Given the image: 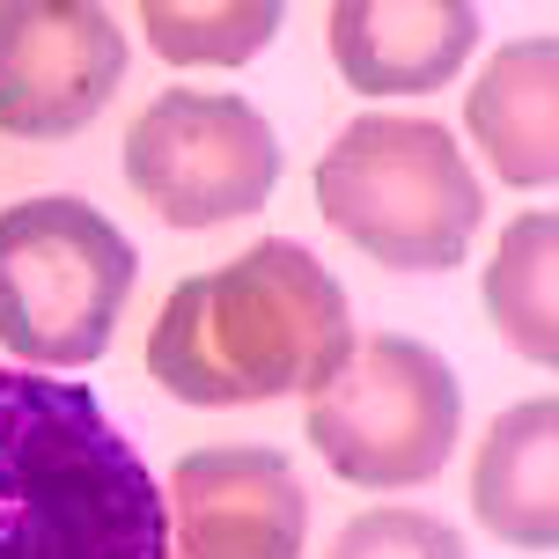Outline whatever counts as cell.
<instances>
[{
	"label": "cell",
	"mask_w": 559,
	"mask_h": 559,
	"mask_svg": "<svg viewBox=\"0 0 559 559\" xmlns=\"http://www.w3.org/2000/svg\"><path fill=\"white\" fill-rule=\"evenodd\" d=\"M354 302L302 243L265 236L169 287L147 332V376L185 405H265L324 391L354 354Z\"/></svg>",
	"instance_id": "cell-1"
},
{
	"label": "cell",
	"mask_w": 559,
	"mask_h": 559,
	"mask_svg": "<svg viewBox=\"0 0 559 559\" xmlns=\"http://www.w3.org/2000/svg\"><path fill=\"white\" fill-rule=\"evenodd\" d=\"M0 559H169V508L82 383L0 368Z\"/></svg>",
	"instance_id": "cell-2"
},
{
	"label": "cell",
	"mask_w": 559,
	"mask_h": 559,
	"mask_svg": "<svg viewBox=\"0 0 559 559\" xmlns=\"http://www.w3.org/2000/svg\"><path fill=\"white\" fill-rule=\"evenodd\" d=\"M324 222L391 273H449L464 265L486 192L464 147L435 118H354L317 163Z\"/></svg>",
	"instance_id": "cell-3"
},
{
	"label": "cell",
	"mask_w": 559,
	"mask_h": 559,
	"mask_svg": "<svg viewBox=\"0 0 559 559\" xmlns=\"http://www.w3.org/2000/svg\"><path fill=\"white\" fill-rule=\"evenodd\" d=\"M140 258L88 199H23L0 214V346L37 368L104 361Z\"/></svg>",
	"instance_id": "cell-4"
},
{
	"label": "cell",
	"mask_w": 559,
	"mask_h": 559,
	"mask_svg": "<svg viewBox=\"0 0 559 559\" xmlns=\"http://www.w3.org/2000/svg\"><path fill=\"white\" fill-rule=\"evenodd\" d=\"M456 419H464V397L442 354L419 338L376 332L309 397V442L346 486L397 493V486H427L449 464Z\"/></svg>",
	"instance_id": "cell-5"
},
{
	"label": "cell",
	"mask_w": 559,
	"mask_h": 559,
	"mask_svg": "<svg viewBox=\"0 0 559 559\" xmlns=\"http://www.w3.org/2000/svg\"><path fill=\"white\" fill-rule=\"evenodd\" d=\"M126 185L169 228H222L273 199L280 140L243 96L163 88L126 133Z\"/></svg>",
	"instance_id": "cell-6"
},
{
	"label": "cell",
	"mask_w": 559,
	"mask_h": 559,
	"mask_svg": "<svg viewBox=\"0 0 559 559\" xmlns=\"http://www.w3.org/2000/svg\"><path fill=\"white\" fill-rule=\"evenodd\" d=\"M126 82V29L88 0H8L0 8V133L67 140Z\"/></svg>",
	"instance_id": "cell-7"
},
{
	"label": "cell",
	"mask_w": 559,
	"mask_h": 559,
	"mask_svg": "<svg viewBox=\"0 0 559 559\" xmlns=\"http://www.w3.org/2000/svg\"><path fill=\"white\" fill-rule=\"evenodd\" d=\"M169 559H302L309 493L280 449H192L169 478Z\"/></svg>",
	"instance_id": "cell-8"
},
{
	"label": "cell",
	"mask_w": 559,
	"mask_h": 559,
	"mask_svg": "<svg viewBox=\"0 0 559 559\" xmlns=\"http://www.w3.org/2000/svg\"><path fill=\"white\" fill-rule=\"evenodd\" d=\"M324 23H332L338 74L368 96L449 88L478 45L472 0H338Z\"/></svg>",
	"instance_id": "cell-9"
},
{
	"label": "cell",
	"mask_w": 559,
	"mask_h": 559,
	"mask_svg": "<svg viewBox=\"0 0 559 559\" xmlns=\"http://www.w3.org/2000/svg\"><path fill=\"white\" fill-rule=\"evenodd\" d=\"M464 126L486 147V163L508 185H552L559 177V45L552 37H523L508 52L486 59V74L472 82Z\"/></svg>",
	"instance_id": "cell-10"
},
{
	"label": "cell",
	"mask_w": 559,
	"mask_h": 559,
	"mask_svg": "<svg viewBox=\"0 0 559 559\" xmlns=\"http://www.w3.org/2000/svg\"><path fill=\"white\" fill-rule=\"evenodd\" d=\"M552 442H559V405L552 397L508 405V413L486 427L478 464H472V508L501 545L552 552V537H559V449Z\"/></svg>",
	"instance_id": "cell-11"
},
{
	"label": "cell",
	"mask_w": 559,
	"mask_h": 559,
	"mask_svg": "<svg viewBox=\"0 0 559 559\" xmlns=\"http://www.w3.org/2000/svg\"><path fill=\"white\" fill-rule=\"evenodd\" d=\"M552 265H559V222H552V214H523V222L501 236L493 265H486V317H493L501 338L515 346V354H531L537 368L559 361Z\"/></svg>",
	"instance_id": "cell-12"
},
{
	"label": "cell",
	"mask_w": 559,
	"mask_h": 559,
	"mask_svg": "<svg viewBox=\"0 0 559 559\" xmlns=\"http://www.w3.org/2000/svg\"><path fill=\"white\" fill-rule=\"evenodd\" d=\"M273 0H147L140 29L169 67H236V59L265 52L280 37Z\"/></svg>",
	"instance_id": "cell-13"
},
{
	"label": "cell",
	"mask_w": 559,
	"mask_h": 559,
	"mask_svg": "<svg viewBox=\"0 0 559 559\" xmlns=\"http://www.w3.org/2000/svg\"><path fill=\"white\" fill-rule=\"evenodd\" d=\"M332 559H464V537L419 508H368L332 537Z\"/></svg>",
	"instance_id": "cell-14"
}]
</instances>
